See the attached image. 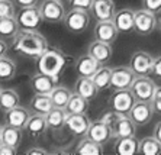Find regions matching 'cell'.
I'll list each match as a JSON object with an SVG mask.
<instances>
[{"mask_svg": "<svg viewBox=\"0 0 161 155\" xmlns=\"http://www.w3.org/2000/svg\"><path fill=\"white\" fill-rule=\"evenodd\" d=\"M136 123L131 119L129 115H122L118 119V122L113 125V132H115V138L119 136H134L136 133Z\"/></svg>", "mask_w": 161, "mask_h": 155, "instance_id": "24", "label": "cell"}, {"mask_svg": "<svg viewBox=\"0 0 161 155\" xmlns=\"http://www.w3.org/2000/svg\"><path fill=\"white\" fill-rule=\"evenodd\" d=\"M75 154L80 155H100L103 154V145L93 141L92 138L86 136L77 144L75 148Z\"/></svg>", "mask_w": 161, "mask_h": 155, "instance_id": "29", "label": "cell"}, {"mask_svg": "<svg viewBox=\"0 0 161 155\" xmlns=\"http://www.w3.org/2000/svg\"><path fill=\"white\" fill-rule=\"evenodd\" d=\"M29 117H31V112L23 106H16L13 109L8 110V112H4V120H6V123L12 126H16V128H20V129H25Z\"/></svg>", "mask_w": 161, "mask_h": 155, "instance_id": "21", "label": "cell"}, {"mask_svg": "<svg viewBox=\"0 0 161 155\" xmlns=\"http://www.w3.org/2000/svg\"><path fill=\"white\" fill-rule=\"evenodd\" d=\"M154 113H155V112H154V107H153V104H151V102L136 100L135 104L132 106L131 112H129V116H131V119L138 126H144L151 122Z\"/></svg>", "mask_w": 161, "mask_h": 155, "instance_id": "13", "label": "cell"}, {"mask_svg": "<svg viewBox=\"0 0 161 155\" xmlns=\"http://www.w3.org/2000/svg\"><path fill=\"white\" fill-rule=\"evenodd\" d=\"M67 110L63 107H54L48 115H47V123L48 128L53 131H60L65 128V120H67Z\"/></svg>", "mask_w": 161, "mask_h": 155, "instance_id": "28", "label": "cell"}, {"mask_svg": "<svg viewBox=\"0 0 161 155\" xmlns=\"http://www.w3.org/2000/svg\"><path fill=\"white\" fill-rule=\"evenodd\" d=\"M131 90L136 100L151 102L154 97V93L157 90V84L148 76H136V78L134 80V83L131 86Z\"/></svg>", "mask_w": 161, "mask_h": 155, "instance_id": "8", "label": "cell"}, {"mask_svg": "<svg viewBox=\"0 0 161 155\" xmlns=\"http://www.w3.org/2000/svg\"><path fill=\"white\" fill-rule=\"evenodd\" d=\"M113 152L118 155L139 154V141L134 136H119L113 144Z\"/></svg>", "mask_w": 161, "mask_h": 155, "instance_id": "20", "label": "cell"}, {"mask_svg": "<svg viewBox=\"0 0 161 155\" xmlns=\"http://www.w3.org/2000/svg\"><path fill=\"white\" fill-rule=\"evenodd\" d=\"M154 77L161 80V55H158L157 58H154V65H153V72Z\"/></svg>", "mask_w": 161, "mask_h": 155, "instance_id": "42", "label": "cell"}, {"mask_svg": "<svg viewBox=\"0 0 161 155\" xmlns=\"http://www.w3.org/2000/svg\"><path fill=\"white\" fill-rule=\"evenodd\" d=\"M71 91L68 90L65 86H57L55 88H54L53 91H51V99H53V103L55 107H63V109H65V106H67L68 100H70V97H71Z\"/></svg>", "mask_w": 161, "mask_h": 155, "instance_id": "35", "label": "cell"}, {"mask_svg": "<svg viewBox=\"0 0 161 155\" xmlns=\"http://www.w3.org/2000/svg\"><path fill=\"white\" fill-rule=\"evenodd\" d=\"M115 13H116V10H115V2L113 0H93L90 15L97 22L113 20Z\"/></svg>", "mask_w": 161, "mask_h": 155, "instance_id": "15", "label": "cell"}, {"mask_svg": "<svg viewBox=\"0 0 161 155\" xmlns=\"http://www.w3.org/2000/svg\"><path fill=\"white\" fill-rule=\"evenodd\" d=\"M19 26L16 18H2L0 19V39L4 41H13L15 36L19 34Z\"/></svg>", "mask_w": 161, "mask_h": 155, "instance_id": "26", "label": "cell"}, {"mask_svg": "<svg viewBox=\"0 0 161 155\" xmlns=\"http://www.w3.org/2000/svg\"><path fill=\"white\" fill-rule=\"evenodd\" d=\"M139 154L142 155H160L161 142L154 136H145L139 141Z\"/></svg>", "mask_w": 161, "mask_h": 155, "instance_id": "33", "label": "cell"}, {"mask_svg": "<svg viewBox=\"0 0 161 155\" xmlns=\"http://www.w3.org/2000/svg\"><path fill=\"white\" fill-rule=\"evenodd\" d=\"M122 116V115L119 113V112H116V110H113V109H110V110H106L105 113L102 115L99 119H100L102 122H105V123H108V125H110L113 128V125L118 122V119Z\"/></svg>", "mask_w": 161, "mask_h": 155, "instance_id": "37", "label": "cell"}, {"mask_svg": "<svg viewBox=\"0 0 161 155\" xmlns=\"http://www.w3.org/2000/svg\"><path fill=\"white\" fill-rule=\"evenodd\" d=\"M16 76V64L12 58L0 57V81H10Z\"/></svg>", "mask_w": 161, "mask_h": 155, "instance_id": "34", "label": "cell"}, {"mask_svg": "<svg viewBox=\"0 0 161 155\" xmlns=\"http://www.w3.org/2000/svg\"><path fill=\"white\" fill-rule=\"evenodd\" d=\"M92 120L89 119L86 113H71L67 115V120H65V129L70 133L75 136H86L89 131Z\"/></svg>", "mask_w": 161, "mask_h": 155, "instance_id": "12", "label": "cell"}, {"mask_svg": "<svg viewBox=\"0 0 161 155\" xmlns=\"http://www.w3.org/2000/svg\"><path fill=\"white\" fill-rule=\"evenodd\" d=\"M87 52H89L94 60H97L102 65H105L112 60V55H113L112 44L94 39V41L92 42V44H89V46H87Z\"/></svg>", "mask_w": 161, "mask_h": 155, "instance_id": "18", "label": "cell"}, {"mask_svg": "<svg viewBox=\"0 0 161 155\" xmlns=\"http://www.w3.org/2000/svg\"><path fill=\"white\" fill-rule=\"evenodd\" d=\"M15 18L18 20L20 29H28V30H38L39 26H41V23L44 22L39 6L19 8Z\"/></svg>", "mask_w": 161, "mask_h": 155, "instance_id": "4", "label": "cell"}, {"mask_svg": "<svg viewBox=\"0 0 161 155\" xmlns=\"http://www.w3.org/2000/svg\"><path fill=\"white\" fill-rule=\"evenodd\" d=\"M68 4L71 9H79V10L90 12L93 0H68Z\"/></svg>", "mask_w": 161, "mask_h": 155, "instance_id": "38", "label": "cell"}, {"mask_svg": "<svg viewBox=\"0 0 161 155\" xmlns=\"http://www.w3.org/2000/svg\"><path fill=\"white\" fill-rule=\"evenodd\" d=\"M12 48L25 57L36 60L48 49V42L47 38L38 30L20 29L15 39L12 41Z\"/></svg>", "mask_w": 161, "mask_h": 155, "instance_id": "1", "label": "cell"}, {"mask_svg": "<svg viewBox=\"0 0 161 155\" xmlns=\"http://www.w3.org/2000/svg\"><path fill=\"white\" fill-rule=\"evenodd\" d=\"M39 0H15L16 6L19 8H26V6H38Z\"/></svg>", "mask_w": 161, "mask_h": 155, "instance_id": "43", "label": "cell"}, {"mask_svg": "<svg viewBox=\"0 0 161 155\" xmlns=\"http://www.w3.org/2000/svg\"><path fill=\"white\" fill-rule=\"evenodd\" d=\"M54 103H53V99L49 94H35L34 97L31 99V103H29V109L34 112V113L38 115H47L54 109Z\"/></svg>", "mask_w": 161, "mask_h": 155, "instance_id": "22", "label": "cell"}, {"mask_svg": "<svg viewBox=\"0 0 161 155\" xmlns=\"http://www.w3.org/2000/svg\"><path fill=\"white\" fill-rule=\"evenodd\" d=\"M119 30L115 26L113 20H102L94 25L93 29V36L94 39L102 42H108V44H113L118 38Z\"/></svg>", "mask_w": 161, "mask_h": 155, "instance_id": "16", "label": "cell"}, {"mask_svg": "<svg viewBox=\"0 0 161 155\" xmlns=\"http://www.w3.org/2000/svg\"><path fill=\"white\" fill-rule=\"evenodd\" d=\"M154 58L145 51H136L129 58V67L136 76H148L153 72Z\"/></svg>", "mask_w": 161, "mask_h": 155, "instance_id": "9", "label": "cell"}, {"mask_svg": "<svg viewBox=\"0 0 161 155\" xmlns=\"http://www.w3.org/2000/svg\"><path fill=\"white\" fill-rule=\"evenodd\" d=\"M0 91H2V88H0Z\"/></svg>", "mask_w": 161, "mask_h": 155, "instance_id": "49", "label": "cell"}, {"mask_svg": "<svg viewBox=\"0 0 161 155\" xmlns=\"http://www.w3.org/2000/svg\"><path fill=\"white\" fill-rule=\"evenodd\" d=\"M153 136H154V138H157V139L161 142V120L157 122V123H155V126H154V129H153Z\"/></svg>", "mask_w": 161, "mask_h": 155, "instance_id": "45", "label": "cell"}, {"mask_svg": "<svg viewBox=\"0 0 161 155\" xmlns=\"http://www.w3.org/2000/svg\"><path fill=\"white\" fill-rule=\"evenodd\" d=\"M19 106V94L13 88H2L0 91V110L8 112Z\"/></svg>", "mask_w": 161, "mask_h": 155, "instance_id": "31", "label": "cell"}, {"mask_svg": "<svg viewBox=\"0 0 161 155\" xmlns=\"http://www.w3.org/2000/svg\"><path fill=\"white\" fill-rule=\"evenodd\" d=\"M144 9L154 13H160L161 12V0H142Z\"/></svg>", "mask_w": 161, "mask_h": 155, "instance_id": "39", "label": "cell"}, {"mask_svg": "<svg viewBox=\"0 0 161 155\" xmlns=\"http://www.w3.org/2000/svg\"><path fill=\"white\" fill-rule=\"evenodd\" d=\"M25 154H28V155H42V154H49V152L47 151V149H44V148L35 147V148H29V149H26Z\"/></svg>", "mask_w": 161, "mask_h": 155, "instance_id": "44", "label": "cell"}, {"mask_svg": "<svg viewBox=\"0 0 161 155\" xmlns=\"http://www.w3.org/2000/svg\"><path fill=\"white\" fill-rule=\"evenodd\" d=\"M158 16L157 13L150 12L147 9L135 12V32L141 36H148L157 29Z\"/></svg>", "mask_w": 161, "mask_h": 155, "instance_id": "6", "label": "cell"}, {"mask_svg": "<svg viewBox=\"0 0 161 155\" xmlns=\"http://www.w3.org/2000/svg\"><path fill=\"white\" fill-rule=\"evenodd\" d=\"M158 30H160V34H161V12L158 13Z\"/></svg>", "mask_w": 161, "mask_h": 155, "instance_id": "47", "label": "cell"}, {"mask_svg": "<svg viewBox=\"0 0 161 155\" xmlns=\"http://www.w3.org/2000/svg\"><path fill=\"white\" fill-rule=\"evenodd\" d=\"M60 2H63V3H67L68 0H60Z\"/></svg>", "mask_w": 161, "mask_h": 155, "instance_id": "48", "label": "cell"}, {"mask_svg": "<svg viewBox=\"0 0 161 155\" xmlns=\"http://www.w3.org/2000/svg\"><path fill=\"white\" fill-rule=\"evenodd\" d=\"M136 74L132 71V68L128 67H116L112 68V78H110V87L113 90H122V88H131Z\"/></svg>", "mask_w": 161, "mask_h": 155, "instance_id": "11", "label": "cell"}, {"mask_svg": "<svg viewBox=\"0 0 161 155\" xmlns=\"http://www.w3.org/2000/svg\"><path fill=\"white\" fill-rule=\"evenodd\" d=\"M67 65V57L58 48H48L41 57L36 58L38 72L58 77Z\"/></svg>", "mask_w": 161, "mask_h": 155, "instance_id": "2", "label": "cell"}, {"mask_svg": "<svg viewBox=\"0 0 161 155\" xmlns=\"http://www.w3.org/2000/svg\"><path fill=\"white\" fill-rule=\"evenodd\" d=\"M135 102H136V99L131 88L113 90V93L109 97V107L119 112L120 115H129Z\"/></svg>", "mask_w": 161, "mask_h": 155, "instance_id": "5", "label": "cell"}, {"mask_svg": "<svg viewBox=\"0 0 161 155\" xmlns=\"http://www.w3.org/2000/svg\"><path fill=\"white\" fill-rule=\"evenodd\" d=\"M47 128H48L47 117H45L44 115H38V113L31 115L29 120H28L26 126H25L26 132L29 133V135L35 136V138H36V136H41L42 133L47 131Z\"/></svg>", "mask_w": 161, "mask_h": 155, "instance_id": "27", "label": "cell"}, {"mask_svg": "<svg viewBox=\"0 0 161 155\" xmlns=\"http://www.w3.org/2000/svg\"><path fill=\"white\" fill-rule=\"evenodd\" d=\"M110 78H112V68L106 67V65H102L97 71L94 72V76L92 77L99 91H103L110 87Z\"/></svg>", "mask_w": 161, "mask_h": 155, "instance_id": "32", "label": "cell"}, {"mask_svg": "<svg viewBox=\"0 0 161 155\" xmlns=\"http://www.w3.org/2000/svg\"><path fill=\"white\" fill-rule=\"evenodd\" d=\"M113 23L119 34H131L135 30V12L132 9H120L113 16Z\"/></svg>", "mask_w": 161, "mask_h": 155, "instance_id": "17", "label": "cell"}, {"mask_svg": "<svg viewBox=\"0 0 161 155\" xmlns=\"http://www.w3.org/2000/svg\"><path fill=\"white\" fill-rule=\"evenodd\" d=\"M18 154V149L16 147H12V145H8V144H0V155H15Z\"/></svg>", "mask_w": 161, "mask_h": 155, "instance_id": "41", "label": "cell"}, {"mask_svg": "<svg viewBox=\"0 0 161 155\" xmlns=\"http://www.w3.org/2000/svg\"><path fill=\"white\" fill-rule=\"evenodd\" d=\"M12 0H0V19L2 18H15L16 9Z\"/></svg>", "mask_w": 161, "mask_h": 155, "instance_id": "36", "label": "cell"}, {"mask_svg": "<svg viewBox=\"0 0 161 155\" xmlns=\"http://www.w3.org/2000/svg\"><path fill=\"white\" fill-rule=\"evenodd\" d=\"M89 100L84 99L81 94H79L77 91H74L68 100L67 106H65V110H67L68 115L71 113H86L87 109H89Z\"/></svg>", "mask_w": 161, "mask_h": 155, "instance_id": "30", "label": "cell"}, {"mask_svg": "<svg viewBox=\"0 0 161 155\" xmlns=\"http://www.w3.org/2000/svg\"><path fill=\"white\" fill-rule=\"evenodd\" d=\"M86 136L92 138L93 141H96V142H99V144H102V145H106L109 141L115 136V132H113L112 126L105 123V122H102L100 119H99V120H96V122H92V125H90Z\"/></svg>", "mask_w": 161, "mask_h": 155, "instance_id": "14", "label": "cell"}, {"mask_svg": "<svg viewBox=\"0 0 161 155\" xmlns=\"http://www.w3.org/2000/svg\"><path fill=\"white\" fill-rule=\"evenodd\" d=\"M6 52H8V41L0 39V57H3Z\"/></svg>", "mask_w": 161, "mask_h": 155, "instance_id": "46", "label": "cell"}, {"mask_svg": "<svg viewBox=\"0 0 161 155\" xmlns=\"http://www.w3.org/2000/svg\"><path fill=\"white\" fill-rule=\"evenodd\" d=\"M151 104H153V107H154V112L157 115H161V86H158L155 93H154Z\"/></svg>", "mask_w": 161, "mask_h": 155, "instance_id": "40", "label": "cell"}, {"mask_svg": "<svg viewBox=\"0 0 161 155\" xmlns=\"http://www.w3.org/2000/svg\"><path fill=\"white\" fill-rule=\"evenodd\" d=\"M100 67H102L100 62L97 60H94L89 52L80 55L74 64V68L77 74H79V77H93L94 72L97 71Z\"/></svg>", "mask_w": 161, "mask_h": 155, "instance_id": "19", "label": "cell"}, {"mask_svg": "<svg viewBox=\"0 0 161 155\" xmlns=\"http://www.w3.org/2000/svg\"><path fill=\"white\" fill-rule=\"evenodd\" d=\"M75 91L81 94L84 99H87L89 102H92L97 96L99 88L96 87L92 77H79L75 81Z\"/></svg>", "mask_w": 161, "mask_h": 155, "instance_id": "23", "label": "cell"}, {"mask_svg": "<svg viewBox=\"0 0 161 155\" xmlns=\"http://www.w3.org/2000/svg\"><path fill=\"white\" fill-rule=\"evenodd\" d=\"M39 10L44 22L48 23H60L65 18V8L60 0H42Z\"/></svg>", "mask_w": 161, "mask_h": 155, "instance_id": "7", "label": "cell"}, {"mask_svg": "<svg viewBox=\"0 0 161 155\" xmlns=\"http://www.w3.org/2000/svg\"><path fill=\"white\" fill-rule=\"evenodd\" d=\"M0 141L3 144L18 148L20 141H22V129L6 123L3 128H0Z\"/></svg>", "mask_w": 161, "mask_h": 155, "instance_id": "25", "label": "cell"}, {"mask_svg": "<svg viewBox=\"0 0 161 155\" xmlns=\"http://www.w3.org/2000/svg\"><path fill=\"white\" fill-rule=\"evenodd\" d=\"M60 77H53L48 74L36 72L35 76L31 77L29 86L35 94H51V91L58 86Z\"/></svg>", "mask_w": 161, "mask_h": 155, "instance_id": "10", "label": "cell"}, {"mask_svg": "<svg viewBox=\"0 0 161 155\" xmlns=\"http://www.w3.org/2000/svg\"><path fill=\"white\" fill-rule=\"evenodd\" d=\"M90 12L86 10H79V9H71L70 12L65 13V18H64L63 23L65 29L70 32V34H75L80 35L83 32H86L89 29L90 25Z\"/></svg>", "mask_w": 161, "mask_h": 155, "instance_id": "3", "label": "cell"}]
</instances>
